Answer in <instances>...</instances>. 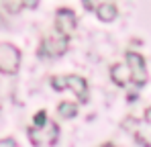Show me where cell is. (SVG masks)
I'll return each instance as SVG.
<instances>
[{
  "label": "cell",
  "instance_id": "277c9868",
  "mask_svg": "<svg viewBox=\"0 0 151 147\" xmlns=\"http://www.w3.org/2000/svg\"><path fill=\"white\" fill-rule=\"evenodd\" d=\"M21 68V51L12 43H0V74L12 76Z\"/></svg>",
  "mask_w": 151,
  "mask_h": 147
},
{
  "label": "cell",
  "instance_id": "7a4b0ae2",
  "mask_svg": "<svg viewBox=\"0 0 151 147\" xmlns=\"http://www.w3.org/2000/svg\"><path fill=\"white\" fill-rule=\"evenodd\" d=\"M53 90H65L70 88L80 102H88V82L82 76H53L51 78Z\"/></svg>",
  "mask_w": 151,
  "mask_h": 147
},
{
  "label": "cell",
  "instance_id": "5b68a950",
  "mask_svg": "<svg viewBox=\"0 0 151 147\" xmlns=\"http://www.w3.org/2000/svg\"><path fill=\"white\" fill-rule=\"evenodd\" d=\"M127 66H129V72H131V82L137 84V86H143L147 82V66H145V59L135 53V51H129L127 53Z\"/></svg>",
  "mask_w": 151,
  "mask_h": 147
},
{
  "label": "cell",
  "instance_id": "8992f818",
  "mask_svg": "<svg viewBox=\"0 0 151 147\" xmlns=\"http://www.w3.org/2000/svg\"><path fill=\"white\" fill-rule=\"evenodd\" d=\"M76 24H78V19H76V12L70 10V8H59L57 14H55V31L70 37L76 31Z\"/></svg>",
  "mask_w": 151,
  "mask_h": 147
},
{
  "label": "cell",
  "instance_id": "30bf717a",
  "mask_svg": "<svg viewBox=\"0 0 151 147\" xmlns=\"http://www.w3.org/2000/svg\"><path fill=\"white\" fill-rule=\"evenodd\" d=\"M96 14H98V19L104 21V23H110V21H114L116 19V14H119V10H116V6L108 0V2H102L100 6L96 8Z\"/></svg>",
  "mask_w": 151,
  "mask_h": 147
},
{
  "label": "cell",
  "instance_id": "4fadbf2b",
  "mask_svg": "<svg viewBox=\"0 0 151 147\" xmlns=\"http://www.w3.org/2000/svg\"><path fill=\"white\" fill-rule=\"evenodd\" d=\"M47 121V112L45 110H39L35 117H33V125H41V122H45Z\"/></svg>",
  "mask_w": 151,
  "mask_h": 147
},
{
  "label": "cell",
  "instance_id": "9c48e42d",
  "mask_svg": "<svg viewBox=\"0 0 151 147\" xmlns=\"http://www.w3.org/2000/svg\"><path fill=\"white\" fill-rule=\"evenodd\" d=\"M37 4H39V0H2V6L10 14H19L23 8H35Z\"/></svg>",
  "mask_w": 151,
  "mask_h": 147
},
{
  "label": "cell",
  "instance_id": "6da1fadb",
  "mask_svg": "<svg viewBox=\"0 0 151 147\" xmlns=\"http://www.w3.org/2000/svg\"><path fill=\"white\" fill-rule=\"evenodd\" d=\"M57 137H59V127L49 119L41 125H33L29 129V141L35 147H49L57 141Z\"/></svg>",
  "mask_w": 151,
  "mask_h": 147
},
{
  "label": "cell",
  "instance_id": "ba28073f",
  "mask_svg": "<svg viewBox=\"0 0 151 147\" xmlns=\"http://www.w3.org/2000/svg\"><path fill=\"white\" fill-rule=\"evenodd\" d=\"M110 78H112V82L119 84V86H129V82H131L129 66H127V63H114V66L110 68Z\"/></svg>",
  "mask_w": 151,
  "mask_h": 147
},
{
  "label": "cell",
  "instance_id": "7c38bea8",
  "mask_svg": "<svg viewBox=\"0 0 151 147\" xmlns=\"http://www.w3.org/2000/svg\"><path fill=\"white\" fill-rule=\"evenodd\" d=\"M102 2H108V0H82V4H84L86 10H96Z\"/></svg>",
  "mask_w": 151,
  "mask_h": 147
},
{
  "label": "cell",
  "instance_id": "5bb4252c",
  "mask_svg": "<svg viewBox=\"0 0 151 147\" xmlns=\"http://www.w3.org/2000/svg\"><path fill=\"white\" fill-rule=\"evenodd\" d=\"M0 147H17V143H14V139H4V141H0Z\"/></svg>",
  "mask_w": 151,
  "mask_h": 147
},
{
  "label": "cell",
  "instance_id": "3957f363",
  "mask_svg": "<svg viewBox=\"0 0 151 147\" xmlns=\"http://www.w3.org/2000/svg\"><path fill=\"white\" fill-rule=\"evenodd\" d=\"M68 45H70V37H65L61 33L47 35V37H43V41L39 45V55L41 57H59L68 51Z\"/></svg>",
  "mask_w": 151,
  "mask_h": 147
},
{
  "label": "cell",
  "instance_id": "52a82bcc",
  "mask_svg": "<svg viewBox=\"0 0 151 147\" xmlns=\"http://www.w3.org/2000/svg\"><path fill=\"white\" fill-rule=\"evenodd\" d=\"M133 133L139 145L151 147V108L145 112L143 121H133Z\"/></svg>",
  "mask_w": 151,
  "mask_h": 147
},
{
  "label": "cell",
  "instance_id": "9a60e30c",
  "mask_svg": "<svg viewBox=\"0 0 151 147\" xmlns=\"http://www.w3.org/2000/svg\"><path fill=\"white\" fill-rule=\"evenodd\" d=\"M100 147H114L112 143H104V145H100Z\"/></svg>",
  "mask_w": 151,
  "mask_h": 147
},
{
  "label": "cell",
  "instance_id": "8fae6325",
  "mask_svg": "<svg viewBox=\"0 0 151 147\" xmlns=\"http://www.w3.org/2000/svg\"><path fill=\"white\" fill-rule=\"evenodd\" d=\"M57 112H59L63 119H74L76 115H78V106L72 104V102H61V104L57 106Z\"/></svg>",
  "mask_w": 151,
  "mask_h": 147
}]
</instances>
